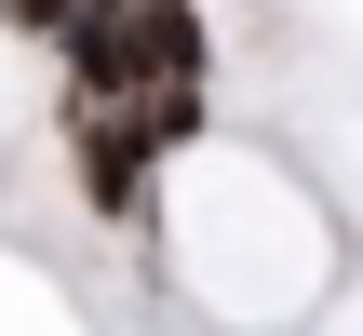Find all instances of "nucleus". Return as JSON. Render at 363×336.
<instances>
[{"mask_svg": "<svg viewBox=\"0 0 363 336\" xmlns=\"http://www.w3.org/2000/svg\"><path fill=\"white\" fill-rule=\"evenodd\" d=\"M67 162H81V202H94L108 229H135V215H148V162H162V135H148L135 108H67Z\"/></svg>", "mask_w": 363, "mask_h": 336, "instance_id": "f257e3e1", "label": "nucleus"}, {"mask_svg": "<svg viewBox=\"0 0 363 336\" xmlns=\"http://www.w3.org/2000/svg\"><path fill=\"white\" fill-rule=\"evenodd\" d=\"M54 54H67V108H135L148 81H135V27L121 13H67L54 27Z\"/></svg>", "mask_w": 363, "mask_h": 336, "instance_id": "f03ea898", "label": "nucleus"}, {"mask_svg": "<svg viewBox=\"0 0 363 336\" xmlns=\"http://www.w3.org/2000/svg\"><path fill=\"white\" fill-rule=\"evenodd\" d=\"M0 13H13V27H67L81 0H0Z\"/></svg>", "mask_w": 363, "mask_h": 336, "instance_id": "7ed1b4c3", "label": "nucleus"}]
</instances>
